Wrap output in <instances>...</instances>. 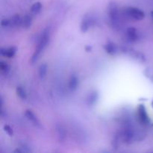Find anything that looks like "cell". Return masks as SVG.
<instances>
[{
	"instance_id": "15",
	"label": "cell",
	"mask_w": 153,
	"mask_h": 153,
	"mask_svg": "<svg viewBox=\"0 0 153 153\" xmlns=\"http://www.w3.org/2000/svg\"><path fill=\"white\" fill-rule=\"evenodd\" d=\"M16 93L18 97L22 100H25L27 99V93L23 87L18 86L16 89Z\"/></svg>"
},
{
	"instance_id": "12",
	"label": "cell",
	"mask_w": 153,
	"mask_h": 153,
	"mask_svg": "<svg viewBox=\"0 0 153 153\" xmlns=\"http://www.w3.org/2000/svg\"><path fill=\"white\" fill-rule=\"evenodd\" d=\"M99 99V94L97 91H93L88 94V97H87V104L89 106L94 105L96 102H97Z\"/></svg>"
},
{
	"instance_id": "5",
	"label": "cell",
	"mask_w": 153,
	"mask_h": 153,
	"mask_svg": "<svg viewBox=\"0 0 153 153\" xmlns=\"http://www.w3.org/2000/svg\"><path fill=\"white\" fill-rule=\"evenodd\" d=\"M137 115H138L139 120L140 121L143 125L148 126L151 123V120L149 117L146 109L145 108L144 105H140L137 108Z\"/></svg>"
},
{
	"instance_id": "6",
	"label": "cell",
	"mask_w": 153,
	"mask_h": 153,
	"mask_svg": "<svg viewBox=\"0 0 153 153\" xmlns=\"http://www.w3.org/2000/svg\"><path fill=\"white\" fill-rule=\"evenodd\" d=\"M119 139L125 143H131L136 139V134L132 129H125L120 133Z\"/></svg>"
},
{
	"instance_id": "11",
	"label": "cell",
	"mask_w": 153,
	"mask_h": 153,
	"mask_svg": "<svg viewBox=\"0 0 153 153\" xmlns=\"http://www.w3.org/2000/svg\"><path fill=\"white\" fill-rule=\"evenodd\" d=\"M79 78L76 76V75L73 74L70 76V79H69V82H68V86L70 88V91H74L79 87Z\"/></svg>"
},
{
	"instance_id": "4",
	"label": "cell",
	"mask_w": 153,
	"mask_h": 153,
	"mask_svg": "<svg viewBox=\"0 0 153 153\" xmlns=\"http://www.w3.org/2000/svg\"><path fill=\"white\" fill-rule=\"evenodd\" d=\"M95 23V19L91 14L85 15L82 19V22H81L80 29L82 33H85L88 31L93 25Z\"/></svg>"
},
{
	"instance_id": "19",
	"label": "cell",
	"mask_w": 153,
	"mask_h": 153,
	"mask_svg": "<svg viewBox=\"0 0 153 153\" xmlns=\"http://www.w3.org/2000/svg\"><path fill=\"white\" fill-rule=\"evenodd\" d=\"M4 131H6V132H7V134H8L9 136L13 135V130H12V128H10L9 126H4Z\"/></svg>"
},
{
	"instance_id": "17",
	"label": "cell",
	"mask_w": 153,
	"mask_h": 153,
	"mask_svg": "<svg viewBox=\"0 0 153 153\" xmlns=\"http://www.w3.org/2000/svg\"><path fill=\"white\" fill-rule=\"evenodd\" d=\"M42 9V4L40 2H35L31 7V13H34V14H37Z\"/></svg>"
},
{
	"instance_id": "13",
	"label": "cell",
	"mask_w": 153,
	"mask_h": 153,
	"mask_svg": "<svg viewBox=\"0 0 153 153\" xmlns=\"http://www.w3.org/2000/svg\"><path fill=\"white\" fill-rule=\"evenodd\" d=\"M10 27H17L22 25V18L19 16V15H14L10 18Z\"/></svg>"
},
{
	"instance_id": "9",
	"label": "cell",
	"mask_w": 153,
	"mask_h": 153,
	"mask_svg": "<svg viewBox=\"0 0 153 153\" xmlns=\"http://www.w3.org/2000/svg\"><path fill=\"white\" fill-rule=\"evenodd\" d=\"M16 52V48L15 46H10V47H2L0 49V53L2 56L6 58H13Z\"/></svg>"
},
{
	"instance_id": "16",
	"label": "cell",
	"mask_w": 153,
	"mask_h": 153,
	"mask_svg": "<svg viewBox=\"0 0 153 153\" xmlns=\"http://www.w3.org/2000/svg\"><path fill=\"white\" fill-rule=\"evenodd\" d=\"M47 70H48V66L46 64H40V67L38 68V75L40 76V78L43 79V78L46 76V73H47Z\"/></svg>"
},
{
	"instance_id": "10",
	"label": "cell",
	"mask_w": 153,
	"mask_h": 153,
	"mask_svg": "<svg viewBox=\"0 0 153 153\" xmlns=\"http://www.w3.org/2000/svg\"><path fill=\"white\" fill-rule=\"evenodd\" d=\"M104 49L105 52L109 55H115L118 52V47L115 43L112 42H108L104 46Z\"/></svg>"
},
{
	"instance_id": "14",
	"label": "cell",
	"mask_w": 153,
	"mask_h": 153,
	"mask_svg": "<svg viewBox=\"0 0 153 153\" xmlns=\"http://www.w3.org/2000/svg\"><path fill=\"white\" fill-rule=\"evenodd\" d=\"M32 23V17L31 15L26 14L22 19V26L25 28H28Z\"/></svg>"
},
{
	"instance_id": "8",
	"label": "cell",
	"mask_w": 153,
	"mask_h": 153,
	"mask_svg": "<svg viewBox=\"0 0 153 153\" xmlns=\"http://www.w3.org/2000/svg\"><path fill=\"white\" fill-rule=\"evenodd\" d=\"M25 116L27 119L28 120V121L31 123L33 125H34L37 127H40L41 126V124H40V120L37 118V117L36 116L35 114L31 110H26L25 112Z\"/></svg>"
},
{
	"instance_id": "1",
	"label": "cell",
	"mask_w": 153,
	"mask_h": 153,
	"mask_svg": "<svg viewBox=\"0 0 153 153\" xmlns=\"http://www.w3.org/2000/svg\"><path fill=\"white\" fill-rule=\"evenodd\" d=\"M49 40H50V29H49V28H46L42 32L37 47L34 50V54L31 56V62L32 64L37 62V60L40 58V55L43 53V51L45 50L46 46L49 44Z\"/></svg>"
},
{
	"instance_id": "7",
	"label": "cell",
	"mask_w": 153,
	"mask_h": 153,
	"mask_svg": "<svg viewBox=\"0 0 153 153\" xmlns=\"http://www.w3.org/2000/svg\"><path fill=\"white\" fill-rule=\"evenodd\" d=\"M126 37L128 41L134 43L139 40L140 34L134 27H129L128 28H127L126 31Z\"/></svg>"
},
{
	"instance_id": "18",
	"label": "cell",
	"mask_w": 153,
	"mask_h": 153,
	"mask_svg": "<svg viewBox=\"0 0 153 153\" xmlns=\"http://www.w3.org/2000/svg\"><path fill=\"white\" fill-rule=\"evenodd\" d=\"M0 68H1V73L5 75H7L9 73V71H10V67H9V65L7 63L3 61H0Z\"/></svg>"
},
{
	"instance_id": "3",
	"label": "cell",
	"mask_w": 153,
	"mask_h": 153,
	"mask_svg": "<svg viewBox=\"0 0 153 153\" xmlns=\"http://www.w3.org/2000/svg\"><path fill=\"white\" fill-rule=\"evenodd\" d=\"M125 16L134 20H142L145 17V13L135 7H126L123 10Z\"/></svg>"
},
{
	"instance_id": "2",
	"label": "cell",
	"mask_w": 153,
	"mask_h": 153,
	"mask_svg": "<svg viewBox=\"0 0 153 153\" xmlns=\"http://www.w3.org/2000/svg\"><path fill=\"white\" fill-rule=\"evenodd\" d=\"M108 15L112 27L114 28H120L121 25L120 13L117 4L114 1H111L108 4Z\"/></svg>"
},
{
	"instance_id": "21",
	"label": "cell",
	"mask_w": 153,
	"mask_h": 153,
	"mask_svg": "<svg viewBox=\"0 0 153 153\" xmlns=\"http://www.w3.org/2000/svg\"><path fill=\"white\" fill-rule=\"evenodd\" d=\"M152 17H153V10H152Z\"/></svg>"
},
{
	"instance_id": "20",
	"label": "cell",
	"mask_w": 153,
	"mask_h": 153,
	"mask_svg": "<svg viewBox=\"0 0 153 153\" xmlns=\"http://www.w3.org/2000/svg\"><path fill=\"white\" fill-rule=\"evenodd\" d=\"M152 108H153V100H152Z\"/></svg>"
}]
</instances>
